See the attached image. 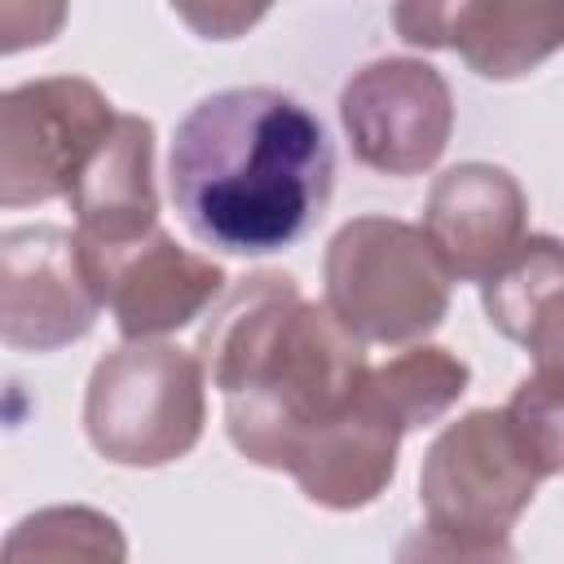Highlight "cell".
Returning a JSON list of instances; mask_svg holds the SVG:
<instances>
[{"label":"cell","instance_id":"13","mask_svg":"<svg viewBox=\"0 0 564 564\" xmlns=\"http://www.w3.org/2000/svg\"><path fill=\"white\" fill-rule=\"evenodd\" d=\"M489 322L538 357V370H560V242L524 238L516 256L480 282Z\"/></svg>","mask_w":564,"mask_h":564},{"label":"cell","instance_id":"8","mask_svg":"<svg viewBox=\"0 0 564 564\" xmlns=\"http://www.w3.org/2000/svg\"><path fill=\"white\" fill-rule=\"evenodd\" d=\"M339 119L352 154L383 176L427 172L454 128V97L436 66L383 57L361 66L339 93Z\"/></svg>","mask_w":564,"mask_h":564},{"label":"cell","instance_id":"15","mask_svg":"<svg viewBox=\"0 0 564 564\" xmlns=\"http://www.w3.org/2000/svg\"><path fill=\"white\" fill-rule=\"evenodd\" d=\"M366 388L397 419L401 432L441 419L467 392V366L445 348H410L379 370H366Z\"/></svg>","mask_w":564,"mask_h":564},{"label":"cell","instance_id":"12","mask_svg":"<svg viewBox=\"0 0 564 564\" xmlns=\"http://www.w3.org/2000/svg\"><path fill=\"white\" fill-rule=\"evenodd\" d=\"M220 264L176 247L163 229H154L101 273V304H110L123 339L137 344L194 322L220 295Z\"/></svg>","mask_w":564,"mask_h":564},{"label":"cell","instance_id":"4","mask_svg":"<svg viewBox=\"0 0 564 564\" xmlns=\"http://www.w3.org/2000/svg\"><path fill=\"white\" fill-rule=\"evenodd\" d=\"M84 427L101 458L123 467H163L194 449L203 432V366L172 344H123L101 357L88 397Z\"/></svg>","mask_w":564,"mask_h":564},{"label":"cell","instance_id":"16","mask_svg":"<svg viewBox=\"0 0 564 564\" xmlns=\"http://www.w3.org/2000/svg\"><path fill=\"white\" fill-rule=\"evenodd\" d=\"M397 564H516L507 538H471L441 524H419L397 546Z\"/></svg>","mask_w":564,"mask_h":564},{"label":"cell","instance_id":"14","mask_svg":"<svg viewBox=\"0 0 564 564\" xmlns=\"http://www.w3.org/2000/svg\"><path fill=\"white\" fill-rule=\"evenodd\" d=\"M0 564H128V542L106 511L44 507L9 529Z\"/></svg>","mask_w":564,"mask_h":564},{"label":"cell","instance_id":"7","mask_svg":"<svg viewBox=\"0 0 564 564\" xmlns=\"http://www.w3.org/2000/svg\"><path fill=\"white\" fill-rule=\"evenodd\" d=\"M101 291L84 251L62 225H18L0 234V344L53 352L93 330Z\"/></svg>","mask_w":564,"mask_h":564},{"label":"cell","instance_id":"9","mask_svg":"<svg viewBox=\"0 0 564 564\" xmlns=\"http://www.w3.org/2000/svg\"><path fill=\"white\" fill-rule=\"evenodd\" d=\"M66 203L75 212V242L101 291V273L159 229L154 123L141 115H115L110 132L79 167Z\"/></svg>","mask_w":564,"mask_h":564},{"label":"cell","instance_id":"1","mask_svg":"<svg viewBox=\"0 0 564 564\" xmlns=\"http://www.w3.org/2000/svg\"><path fill=\"white\" fill-rule=\"evenodd\" d=\"M167 185L198 242L269 256L322 220L335 189V150L300 97L264 84L225 88L176 123Z\"/></svg>","mask_w":564,"mask_h":564},{"label":"cell","instance_id":"17","mask_svg":"<svg viewBox=\"0 0 564 564\" xmlns=\"http://www.w3.org/2000/svg\"><path fill=\"white\" fill-rule=\"evenodd\" d=\"M66 22L62 4H0V53L48 44Z\"/></svg>","mask_w":564,"mask_h":564},{"label":"cell","instance_id":"6","mask_svg":"<svg viewBox=\"0 0 564 564\" xmlns=\"http://www.w3.org/2000/svg\"><path fill=\"white\" fill-rule=\"evenodd\" d=\"M115 106L88 79L57 75L0 93V207L66 198L110 132Z\"/></svg>","mask_w":564,"mask_h":564},{"label":"cell","instance_id":"10","mask_svg":"<svg viewBox=\"0 0 564 564\" xmlns=\"http://www.w3.org/2000/svg\"><path fill=\"white\" fill-rule=\"evenodd\" d=\"M524 194L502 167L458 163L427 194L423 238L449 278L485 282L524 242Z\"/></svg>","mask_w":564,"mask_h":564},{"label":"cell","instance_id":"5","mask_svg":"<svg viewBox=\"0 0 564 564\" xmlns=\"http://www.w3.org/2000/svg\"><path fill=\"white\" fill-rule=\"evenodd\" d=\"M555 467L524 441L507 410H471L449 423L419 476V498L427 520L471 538H507L511 520L529 507L538 480Z\"/></svg>","mask_w":564,"mask_h":564},{"label":"cell","instance_id":"2","mask_svg":"<svg viewBox=\"0 0 564 564\" xmlns=\"http://www.w3.org/2000/svg\"><path fill=\"white\" fill-rule=\"evenodd\" d=\"M198 366L225 392L229 441L260 467H291L361 392V344L286 273L242 278L198 335Z\"/></svg>","mask_w":564,"mask_h":564},{"label":"cell","instance_id":"11","mask_svg":"<svg viewBox=\"0 0 564 564\" xmlns=\"http://www.w3.org/2000/svg\"><path fill=\"white\" fill-rule=\"evenodd\" d=\"M401 40L454 48L485 79H516L555 53L564 31L560 4H401Z\"/></svg>","mask_w":564,"mask_h":564},{"label":"cell","instance_id":"3","mask_svg":"<svg viewBox=\"0 0 564 564\" xmlns=\"http://www.w3.org/2000/svg\"><path fill=\"white\" fill-rule=\"evenodd\" d=\"M449 273L419 225L348 220L326 247V313L357 344H410L441 326Z\"/></svg>","mask_w":564,"mask_h":564}]
</instances>
